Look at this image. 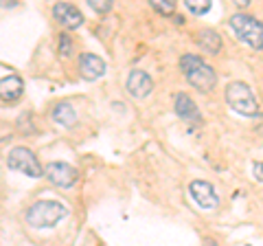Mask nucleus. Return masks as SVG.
Instances as JSON below:
<instances>
[{
    "label": "nucleus",
    "mask_w": 263,
    "mask_h": 246,
    "mask_svg": "<svg viewBox=\"0 0 263 246\" xmlns=\"http://www.w3.org/2000/svg\"><path fill=\"white\" fill-rule=\"evenodd\" d=\"M180 68H182L189 84H191L193 88H197V90H202V93H211L217 84L215 71H213L200 55L184 53L182 57H180Z\"/></svg>",
    "instance_id": "1"
},
{
    "label": "nucleus",
    "mask_w": 263,
    "mask_h": 246,
    "mask_svg": "<svg viewBox=\"0 0 263 246\" xmlns=\"http://www.w3.org/2000/svg\"><path fill=\"white\" fill-rule=\"evenodd\" d=\"M68 216V209L55 200H37L27 209V222L33 229H51Z\"/></svg>",
    "instance_id": "2"
},
{
    "label": "nucleus",
    "mask_w": 263,
    "mask_h": 246,
    "mask_svg": "<svg viewBox=\"0 0 263 246\" xmlns=\"http://www.w3.org/2000/svg\"><path fill=\"white\" fill-rule=\"evenodd\" d=\"M226 101L235 112L243 117H254L259 112V103L254 99V93L243 81H230L226 86Z\"/></svg>",
    "instance_id": "3"
},
{
    "label": "nucleus",
    "mask_w": 263,
    "mask_h": 246,
    "mask_svg": "<svg viewBox=\"0 0 263 246\" xmlns=\"http://www.w3.org/2000/svg\"><path fill=\"white\" fill-rule=\"evenodd\" d=\"M230 29L235 36L252 48H263V22L248 13H235L230 18Z\"/></svg>",
    "instance_id": "4"
},
{
    "label": "nucleus",
    "mask_w": 263,
    "mask_h": 246,
    "mask_svg": "<svg viewBox=\"0 0 263 246\" xmlns=\"http://www.w3.org/2000/svg\"><path fill=\"white\" fill-rule=\"evenodd\" d=\"M7 167L13 171H22L31 178H40L44 174V167L40 165L37 156L27 147H13V150L7 154Z\"/></svg>",
    "instance_id": "5"
},
{
    "label": "nucleus",
    "mask_w": 263,
    "mask_h": 246,
    "mask_svg": "<svg viewBox=\"0 0 263 246\" xmlns=\"http://www.w3.org/2000/svg\"><path fill=\"white\" fill-rule=\"evenodd\" d=\"M44 174L48 178V183H53L55 187H62V189L72 187L79 178V171L72 165H68V163H62V161L48 163V165L44 167Z\"/></svg>",
    "instance_id": "6"
},
{
    "label": "nucleus",
    "mask_w": 263,
    "mask_h": 246,
    "mask_svg": "<svg viewBox=\"0 0 263 246\" xmlns=\"http://www.w3.org/2000/svg\"><path fill=\"white\" fill-rule=\"evenodd\" d=\"M189 194H191L195 204H200L202 209H213L219 204V196L215 194L213 185L206 183V180H193V183L189 185Z\"/></svg>",
    "instance_id": "7"
},
{
    "label": "nucleus",
    "mask_w": 263,
    "mask_h": 246,
    "mask_svg": "<svg viewBox=\"0 0 263 246\" xmlns=\"http://www.w3.org/2000/svg\"><path fill=\"white\" fill-rule=\"evenodd\" d=\"M22 90H24L22 77L18 75V73H13L7 66H3V77H0V95H3V101L20 99Z\"/></svg>",
    "instance_id": "8"
},
{
    "label": "nucleus",
    "mask_w": 263,
    "mask_h": 246,
    "mask_svg": "<svg viewBox=\"0 0 263 246\" xmlns=\"http://www.w3.org/2000/svg\"><path fill=\"white\" fill-rule=\"evenodd\" d=\"M53 15H55V20L60 22L64 29H79L81 22H84V15H81V11L77 9L75 5H70V3H57L53 7Z\"/></svg>",
    "instance_id": "9"
},
{
    "label": "nucleus",
    "mask_w": 263,
    "mask_h": 246,
    "mask_svg": "<svg viewBox=\"0 0 263 246\" xmlns=\"http://www.w3.org/2000/svg\"><path fill=\"white\" fill-rule=\"evenodd\" d=\"M174 108H176V114L180 119H184L186 123H191V126H202V114H200V110H197L195 101L189 95L178 93L176 101H174Z\"/></svg>",
    "instance_id": "10"
},
{
    "label": "nucleus",
    "mask_w": 263,
    "mask_h": 246,
    "mask_svg": "<svg viewBox=\"0 0 263 246\" xmlns=\"http://www.w3.org/2000/svg\"><path fill=\"white\" fill-rule=\"evenodd\" d=\"M125 88H127V93L132 95V97H147L152 93V88H154V81H152V77L147 75L145 71H132L129 75H127V81H125Z\"/></svg>",
    "instance_id": "11"
},
{
    "label": "nucleus",
    "mask_w": 263,
    "mask_h": 246,
    "mask_svg": "<svg viewBox=\"0 0 263 246\" xmlns=\"http://www.w3.org/2000/svg\"><path fill=\"white\" fill-rule=\"evenodd\" d=\"M79 71L86 79H97L105 73V62L95 53H84L79 57Z\"/></svg>",
    "instance_id": "12"
},
{
    "label": "nucleus",
    "mask_w": 263,
    "mask_h": 246,
    "mask_svg": "<svg viewBox=\"0 0 263 246\" xmlns=\"http://www.w3.org/2000/svg\"><path fill=\"white\" fill-rule=\"evenodd\" d=\"M53 121L60 123L64 128H72L77 123V112L68 101H62L53 108Z\"/></svg>",
    "instance_id": "13"
},
{
    "label": "nucleus",
    "mask_w": 263,
    "mask_h": 246,
    "mask_svg": "<svg viewBox=\"0 0 263 246\" xmlns=\"http://www.w3.org/2000/svg\"><path fill=\"white\" fill-rule=\"evenodd\" d=\"M197 44L202 46V51L215 55V53H219V48H221V38L215 33V31L206 29V31H202V33L197 36Z\"/></svg>",
    "instance_id": "14"
},
{
    "label": "nucleus",
    "mask_w": 263,
    "mask_h": 246,
    "mask_svg": "<svg viewBox=\"0 0 263 246\" xmlns=\"http://www.w3.org/2000/svg\"><path fill=\"white\" fill-rule=\"evenodd\" d=\"M184 5H186V9L195 15H202L211 9V0H186Z\"/></svg>",
    "instance_id": "15"
},
{
    "label": "nucleus",
    "mask_w": 263,
    "mask_h": 246,
    "mask_svg": "<svg viewBox=\"0 0 263 246\" xmlns=\"http://www.w3.org/2000/svg\"><path fill=\"white\" fill-rule=\"evenodd\" d=\"M152 7L162 15H171L176 11V3H171V0H152Z\"/></svg>",
    "instance_id": "16"
},
{
    "label": "nucleus",
    "mask_w": 263,
    "mask_h": 246,
    "mask_svg": "<svg viewBox=\"0 0 263 246\" xmlns=\"http://www.w3.org/2000/svg\"><path fill=\"white\" fill-rule=\"evenodd\" d=\"M88 5L92 7L97 13H108L112 9V3L110 0H88Z\"/></svg>",
    "instance_id": "17"
},
{
    "label": "nucleus",
    "mask_w": 263,
    "mask_h": 246,
    "mask_svg": "<svg viewBox=\"0 0 263 246\" xmlns=\"http://www.w3.org/2000/svg\"><path fill=\"white\" fill-rule=\"evenodd\" d=\"M72 53V42H70V36L62 33L60 36V55L62 57H68Z\"/></svg>",
    "instance_id": "18"
},
{
    "label": "nucleus",
    "mask_w": 263,
    "mask_h": 246,
    "mask_svg": "<svg viewBox=\"0 0 263 246\" xmlns=\"http://www.w3.org/2000/svg\"><path fill=\"white\" fill-rule=\"evenodd\" d=\"M252 174H254V178L259 180V183H263V161H257L252 165Z\"/></svg>",
    "instance_id": "19"
}]
</instances>
